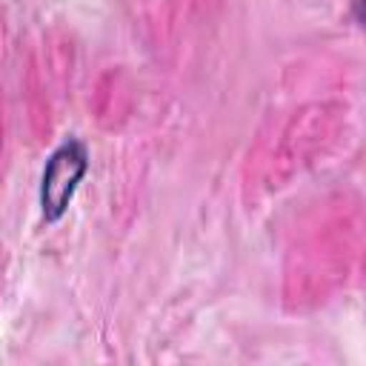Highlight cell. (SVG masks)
<instances>
[{
	"mask_svg": "<svg viewBox=\"0 0 366 366\" xmlns=\"http://www.w3.org/2000/svg\"><path fill=\"white\" fill-rule=\"evenodd\" d=\"M86 172H89V152L77 137L63 140L49 154L40 174V212L46 223H57L66 214Z\"/></svg>",
	"mask_w": 366,
	"mask_h": 366,
	"instance_id": "1",
	"label": "cell"
}]
</instances>
